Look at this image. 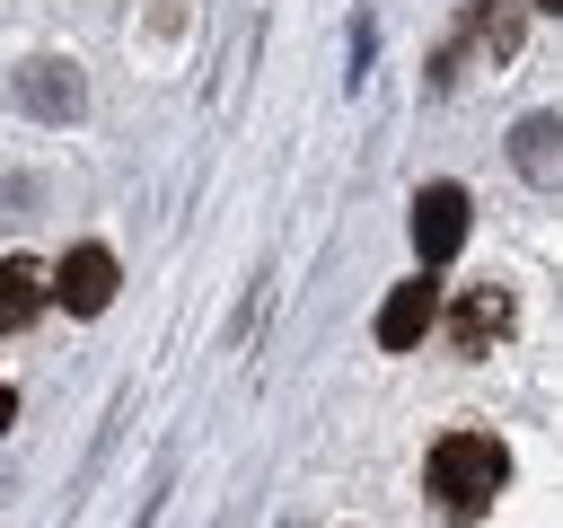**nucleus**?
Instances as JSON below:
<instances>
[{"label":"nucleus","mask_w":563,"mask_h":528,"mask_svg":"<svg viewBox=\"0 0 563 528\" xmlns=\"http://www.w3.org/2000/svg\"><path fill=\"white\" fill-rule=\"evenodd\" d=\"M44 299H53V273H44L35 255H0V334L35 326V317H44Z\"/></svg>","instance_id":"nucleus-5"},{"label":"nucleus","mask_w":563,"mask_h":528,"mask_svg":"<svg viewBox=\"0 0 563 528\" xmlns=\"http://www.w3.org/2000/svg\"><path fill=\"white\" fill-rule=\"evenodd\" d=\"M528 9H563V0H528Z\"/></svg>","instance_id":"nucleus-10"},{"label":"nucleus","mask_w":563,"mask_h":528,"mask_svg":"<svg viewBox=\"0 0 563 528\" xmlns=\"http://www.w3.org/2000/svg\"><path fill=\"white\" fill-rule=\"evenodd\" d=\"M501 484H510V449H501L493 431H449V440H431L422 493H431L440 519H484Z\"/></svg>","instance_id":"nucleus-1"},{"label":"nucleus","mask_w":563,"mask_h":528,"mask_svg":"<svg viewBox=\"0 0 563 528\" xmlns=\"http://www.w3.org/2000/svg\"><path fill=\"white\" fill-rule=\"evenodd\" d=\"M431 317H440V282H431V273L396 282V290L378 299V352H413V343L431 334Z\"/></svg>","instance_id":"nucleus-4"},{"label":"nucleus","mask_w":563,"mask_h":528,"mask_svg":"<svg viewBox=\"0 0 563 528\" xmlns=\"http://www.w3.org/2000/svg\"><path fill=\"white\" fill-rule=\"evenodd\" d=\"M510 334V290H466L457 308H449V343L457 352H484V343H501Z\"/></svg>","instance_id":"nucleus-6"},{"label":"nucleus","mask_w":563,"mask_h":528,"mask_svg":"<svg viewBox=\"0 0 563 528\" xmlns=\"http://www.w3.org/2000/svg\"><path fill=\"white\" fill-rule=\"evenodd\" d=\"M9 422H18V396H9V378H0V431H9Z\"/></svg>","instance_id":"nucleus-9"},{"label":"nucleus","mask_w":563,"mask_h":528,"mask_svg":"<svg viewBox=\"0 0 563 528\" xmlns=\"http://www.w3.org/2000/svg\"><path fill=\"white\" fill-rule=\"evenodd\" d=\"M44 273H53V299H62L70 317H97V308L114 299V282H123L106 246H70V255H62V264H44Z\"/></svg>","instance_id":"nucleus-3"},{"label":"nucleus","mask_w":563,"mask_h":528,"mask_svg":"<svg viewBox=\"0 0 563 528\" xmlns=\"http://www.w3.org/2000/svg\"><path fill=\"white\" fill-rule=\"evenodd\" d=\"M545 141H554V114L519 123V167H528V176H545Z\"/></svg>","instance_id":"nucleus-8"},{"label":"nucleus","mask_w":563,"mask_h":528,"mask_svg":"<svg viewBox=\"0 0 563 528\" xmlns=\"http://www.w3.org/2000/svg\"><path fill=\"white\" fill-rule=\"evenodd\" d=\"M26 106H44V114L62 106V114H70V106H79V79H70V62H35V79H26Z\"/></svg>","instance_id":"nucleus-7"},{"label":"nucleus","mask_w":563,"mask_h":528,"mask_svg":"<svg viewBox=\"0 0 563 528\" xmlns=\"http://www.w3.org/2000/svg\"><path fill=\"white\" fill-rule=\"evenodd\" d=\"M466 211H475L466 185H422V194H413V255H422V273L466 246Z\"/></svg>","instance_id":"nucleus-2"}]
</instances>
